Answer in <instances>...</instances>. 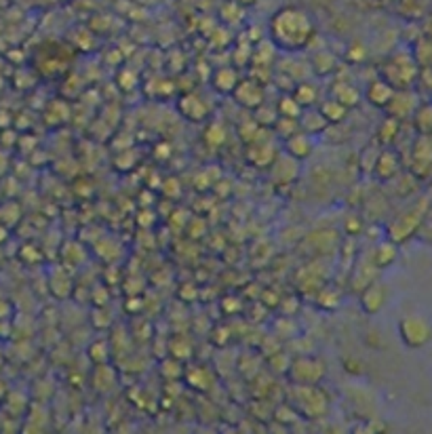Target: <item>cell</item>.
Segmentation results:
<instances>
[{
  "label": "cell",
  "mask_w": 432,
  "mask_h": 434,
  "mask_svg": "<svg viewBox=\"0 0 432 434\" xmlns=\"http://www.w3.org/2000/svg\"><path fill=\"white\" fill-rule=\"evenodd\" d=\"M312 34V21L310 17L295 7H287L279 11L273 19V36L283 46L295 49L310 40Z\"/></svg>",
  "instance_id": "6da1fadb"
},
{
  "label": "cell",
  "mask_w": 432,
  "mask_h": 434,
  "mask_svg": "<svg viewBox=\"0 0 432 434\" xmlns=\"http://www.w3.org/2000/svg\"><path fill=\"white\" fill-rule=\"evenodd\" d=\"M3 397H5V388L0 386V401H3Z\"/></svg>",
  "instance_id": "7a4b0ae2"
},
{
  "label": "cell",
  "mask_w": 432,
  "mask_h": 434,
  "mask_svg": "<svg viewBox=\"0 0 432 434\" xmlns=\"http://www.w3.org/2000/svg\"><path fill=\"white\" fill-rule=\"evenodd\" d=\"M253 3V0H243V5H251Z\"/></svg>",
  "instance_id": "3957f363"
}]
</instances>
